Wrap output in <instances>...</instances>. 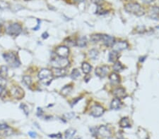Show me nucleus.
<instances>
[{"label": "nucleus", "mask_w": 159, "mask_h": 139, "mask_svg": "<svg viewBox=\"0 0 159 139\" xmlns=\"http://www.w3.org/2000/svg\"><path fill=\"white\" fill-rule=\"evenodd\" d=\"M125 9L128 13L132 14L134 15L140 16L144 15V11L142 7L138 3L130 2L125 5Z\"/></svg>", "instance_id": "nucleus-1"}, {"label": "nucleus", "mask_w": 159, "mask_h": 139, "mask_svg": "<svg viewBox=\"0 0 159 139\" xmlns=\"http://www.w3.org/2000/svg\"><path fill=\"white\" fill-rule=\"evenodd\" d=\"M3 57L6 61V62H7L11 67L17 68L20 65L21 63L19 60L18 59L17 56H16L14 53L11 52L6 53L3 55Z\"/></svg>", "instance_id": "nucleus-2"}, {"label": "nucleus", "mask_w": 159, "mask_h": 139, "mask_svg": "<svg viewBox=\"0 0 159 139\" xmlns=\"http://www.w3.org/2000/svg\"><path fill=\"white\" fill-rule=\"evenodd\" d=\"M70 65V61L67 58L58 57L57 59H52L51 61V65L53 68H65Z\"/></svg>", "instance_id": "nucleus-3"}, {"label": "nucleus", "mask_w": 159, "mask_h": 139, "mask_svg": "<svg viewBox=\"0 0 159 139\" xmlns=\"http://www.w3.org/2000/svg\"><path fill=\"white\" fill-rule=\"evenodd\" d=\"M22 27L18 23H13L11 24L7 28V34L11 36H17L21 32Z\"/></svg>", "instance_id": "nucleus-4"}, {"label": "nucleus", "mask_w": 159, "mask_h": 139, "mask_svg": "<svg viewBox=\"0 0 159 139\" xmlns=\"http://www.w3.org/2000/svg\"><path fill=\"white\" fill-rule=\"evenodd\" d=\"M104 112L105 110L101 105L96 104L94 105L93 106L91 107L90 114H91V115L93 116V117H99L101 115H103Z\"/></svg>", "instance_id": "nucleus-5"}, {"label": "nucleus", "mask_w": 159, "mask_h": 139, "mask_svg": "<svg viewBox=\"0 0 159 139\" xmlns=\"http://www.w3.org/2000/svg\"><path fill=\"white\" fill-rule=\"evenodd\" d=\"M11 96L16 99H21L24 96V91L20 86H14L11 89Z\"/></svg>", "instance_id": "nucleus-6"}, {"label": "nucleus", "mask_w": 159, "mask_h": 139, "mask_svg": "<svg viewBox=\"0 0 159 139\" xmlns=\"http://www.w3.org/2000/svg\"><path fill=\"white\" fill-rule=\"evenodd\" d=\"M56 54L58 56V57L67 58L70 54V50L66 46H60L56 49Z\"/></svg>", "instance_id": "nucleus-7"}, {"label": "nucleus", "mask_w": 159, "mask_h": 139, "mask_svg": "<svg viewBox=\"0 0 159 139\" xmlns=\"http://www.w3.org/2000/svg\"><path fill=\"white\" fill-rule=\"evenodd\" d=\"M52 76V71L48 69H42L38 73V78L42 81L50 80Z\"/></svg>", "instance_id": "nucleus-8"}, {"label": "nucleus", "mask_w": 159, "mask_h": 139, "mask_svg": "<svg viewBox=\"0 0 159 139\" xmlns=\"http://www.w3.org/2000/svg\"><path fill=\"white\" fill-rule=\"evenodd\" d=\"M129 47L128 43L127 41H117L112 46V49H113V51H115L117 52L118 51L125 50V49H127V47Z\"/></svg>", "instance_id": "nucleus-9"}, {"label": "nucleus", "mask_w": 159, "mask_h": 139, "mask_svg": "<svg viewBox=\"0 0 159 139\" xmlns=\"http://www.w3.org/2000/svg\"><path fill=\"white\" fill-rule=\"evenodd\" d=\"M101 41L106 47H112L114 44L115 43V38L113 37L106 35H102Z\"/></svg>", "instance_id": "nucleus-10"}, {"label": "nucleus", "mask_w": 159, "mask_h": 139, "mask_svg": "<svg viewBox=\"0 0 159 139\" xmlns=\"http://www.w3.org/2000/svg\"><path fill=\"white\" fill-rule=\"evenodd\" d=\"M108 70H109V68L108 66L103 65L101 66V67H98L96 68L95 70V73L99 77H105L108 73Z\"/></svg>", "instance_id": "nucleus-11"}, {"label": "nucleus", "mask_w": 159, "mask_h": 139, "mask_svg": "<svg viewBox=\"0 0 159 139\" xmlns=\"http://www.w3.org/2000/svg\"><path fill=\"white\" fill-rule=\"evenodd\" d=\"M97 132L100 136L103 137V138H109L111 136V132H110L109 128L106 127L105 126H101L98 128Z\"/></svg>", "instance_id": "nucleus-12"}, {"label": "nucleus", "mask_w": 159, "mask_h": 139, "mask_svg": "<svg viewBox=\"0 0 159 139\" xmlns=\"http://www.w3.org/2000/svg\"><path fill=\"white\" fill-rule=\"evenodd\" d=\"M112 93H113L114 96L119 99L125 98L127 96L126 91H125V89L122 88V87H118V88L115 89Z\"/></svg>", "instance_id": "nucleus-13"}, {"label": "nucleus", "mask_w": 159, "mask_h": 139, "mask_svg": "<svg viewBox=\"0 0 159 139\" xmlns=\"http://www.w3.org/2000/svg\"><path fill=\"white\" fill-rule=\"evenodd\" d=\"M150 18L154 20H159V7H152L148 12Z\"/></svg>", "instance_id": "nucleus-14"}, {"label": "nucleus", "mask_w": 159, "mask_h": 139, "mask_svg": "<svg viewBox=\"0 0 159 139\" xmlns=\"http://www.w3.org/2000/svg\"><path fill=\"white\" fill-rule=\"evenodd\" d=\"M122 105V101L119 98H115L112 100L110 107L112 110H120Z\"/></svg>", "instance_id": "nucleus-15"}, {"label": "nucleus", "mask_w": 159, "mask_h": 139, "mask_svg": "<svg viewBox=\"0 0 159 139\" xmlns=\"http://www.w3.org/2000/svg\"><path fill=\"white\" fill-rule=\"evenodd\" d=\"M52 72L53 76L59 77L64 76V74H66L67 71L64 70V68H63V69H62V68H54V70H52Z\"/></svg>", "instance_id": "nucleus-16"}, {"label": "nucleus", "mask_w": 159, "mask_h": 139, "mask_svg": "<svg viewBox=\"0 0 159 139\" xmlns=\"http://www.w3.org/2000/svg\"><path fill=\"white\" fill-rule=\"evenodd\" d=\"M87 43H88L87 38L85 36H83V37H79V38L77 39L76 41V46L82 48V47H84L86 46Z\"/></svg>", "instance_id": "nucleus-17"}, {"label": "nucleus", "mask_w": 159, "mask_h": 139, "mask_svg": "<svg viewBox=\"0 0 159 139\" xmlns=\"http://www.w3.org/2000/svg\"><path fill=\"white\" fill-rule=\"evenodd\" d=\"M119 58L118 52H117L115 51H110L109 53V61L111 63H115L118 61Z\"/></svg>", "instance_id": "nucleus-18"}, {"label": "nucleus", "mask_w": 159, "mask_h": 139, "mask_svg": "<svg viewBox=\"0 0 159 139\" xmlns=\"http://www.w3.org/2000/svg\"><path fill=\"white\" fill-rule=\"evenodd\" d=\"M109 80L112 84H118V83L120 82V77L118 76V74L117 73H112L109 77Z\"/></svg>", "instance_id": "nucleus-19"}, {"label": "nucleus", "mask_w": 159, "mask_h": 139, "mask_svg": "<svg viewBox=\"0 0 159 139\" xmlns=\"http://www.w3.org/2000/svg\"><path fill=\"white\" fill-rule=\"evenodd\" d=\"M120 126L122 128H129L131 126L129 119L127 117H124L120 120Z\"/></svg>", "instance_id": "nucleus-20"}, {"label": "nucleus", "mask_w": 159, "mask_h": 139, "mask_svg": "<svg viewBox=\"0 0 159 139\" xmlns=\"http://www.w3.org/2000/svg\"><path fill=\"white\" fill-rule=\"evenodd\" d=\"M112 68H113V70L115 72H120L124 69V66L122 65V64L120 62L117 61L115 63L114 65L112 66Z\"/></svg>", "instance_id": "nucleus-21"}, {"label": "nucleus", "mask_w": 159, "mask_h": 139, "mask_svg": "<svg viewBox=\"0 0 159 139\" xmlns=\"http://www.w3.org/2000/svg\"><path fill=\"white\" fill-rule=\"evenodd\" d=\"M81 69H82V71L83 72V73L89 74V72L91 71L92 67L90 65V64L84 62V63H83L82 65H81Z\"/></svg>", "instance_id": "nucleus-22"}, {"label": "nucleus", "mask_w": 159, "mask_h": 139, "mask_svg": "<svg viewBox=\"0 0 159 139\" xmlns=\"http://www.w3.org/2000/svg\"><path fill=\"white\" fill-rule=\"evenodd\" d=\"M8 75V68L5 65L0 67V77L6 78Z\"/></svg>", "instance_id": "nucleus-23"}, {"label": "nucleus", "mask_w": 159, "mask_h": 139, "mask_svg": "<svg viewBox=\"0 0 159 139\" xmlns=\"http://www.w3.org/2000/svg\"><path fill=\"white\" fill-rule=\"evenodd\" d=\"M75 134H76V131L72 128H70L65 133V139H72Z\"/></svg>", "instance_id": "nucleus-24"}, {"label": "nucleus", "mask_w": 159, "mask_h": 139, "mask_svg": "<svg viewBox=\"0 0 159 139\" xmlns=\"http://www.w3.org/2000/svg\"><path fill=\"white\" fill-rule=\"evenodd\" d=\"M72 90V86H65L64 87L63 89H62L61 92H62V94L64 95V96H67L71 93V91Z\"/></svg>", "instance_id": "nucleus-25"}, {"label": "nucleus", "mask_w": 159, "mask_h": 139, "mask_svg": "<svg viewBox=\"0 0 159 139\" xmlns=\"http://www.w3.org/2000/svg\"><path fill=\"white\" fill-rule=\"evenodd\" d=\"M89 56L93 60H96L98 59L99 56V53L96 49H91L89 52Z\"/></svg>", "instance_id": "nucleus-26"}, {"label": "nucleus", "mask_w": 159, "mask_h": 139, "mask_svg": "<svg viewBox=\"0 0 159 139\" xmlns=\"http://www.w3.org/2000/svg\"><path fill=\"white\" fill-rule=\"evenodd\" d=\"M23 82H24V83L26 86H30L31 84H32V79H31L30 76L24 75L23 77Z\"/></svg>", "instance_id": "nucleus-27"}, {"label": "nucleus", "mask_w": 159, "mask_h": 139, "mask_svg": "<svg viewBox=\"0 0 159 139\" xmlns=\"http://www.w3.org/2000/svg\"><path fill=\"white\" fill-rule=\"evenodd\" d=\"M102 35L101 34H95L91 36V40L93 42H98V41H101Z\"/></svg>", "instance_id": "nucleus-28"}, {"label": "nucleus", "mask_w": 159, "mask_h": 139, "mask_svg": "<svg viewBox=\"0 0 159 139\" xmlns=\"http://www.w3.org/2000/svg\"><path fill=\"white\" fill-rule=\"evenodd\" d=\"M80 72L79 71V70L77 69H74L72 70V74H71V77H72L73 80H76L79 77H80Z\"/></svg>", "instance_id": "nucleus-29"}, {"label": "nucleus", "mask_w": 159, "mask_h": 139, "mask_svg": "<svg viewBox=\"0 0 159 139\" xmlns=\"http://www.w3.org/2000/svg\"><path fill=\"white\" fill-rule=\"evenodd\" d=\"M20 107L22 109V110L24 111V113H25V115H29L28 107L27 106L26 104H24V103H22V104L20 105Z\"/></svg>", "instance_id": "nucleus-30"}, {"label": "nucleus", "mask_w": 159, "mask_h": 139, "mask_svg": "<svg viewBox=\"0 0 159 139\" xmlns=\"http://www.w3.org/2000/svg\"><path fill=\"white\" fill-rule=\"evenodd\" d=\"M6 85H7V80H6V78L0 77V86L5 87V88Z\"/></svg>", "instance_id": "nucleus-31"}, {"label": "nucleus", "mask_w": 159, "mask_h": 139, "mask_svg": "<svg viewBox=\"0 0 159 139\" xmlns=\"http://www.w3.org/2000/svg\"><path fill=\"white\" fill-rule=\"evenodd\" d=\"M9 128V126H8L7 124H0V131L2 130H5L7 129V128Z\"/></svg>", "instance_id": "nucleus-32"}, {"label": "nucleus", "mask_w": 159, "mask_h": 139, "mask_svg": "<svg viewBox=\"0 0 159 139\" xmlns=\"http://www.w3.org/2000/svg\"><path fill=\"white\" fill-rule=\"evenodd\" d=\"M93 3H95L96 5H97L98 6L101 5L102 3H103V0H93Z\"/></svg>", "instance_id": "nucleus-33"}, {"label": "nucleus", "mask_w": 159, "mask_h": 139, "mask_svg": "<svg viewBox=\"0 0 159 139\" xmlns=\"http://www.w3.org/2000/svg\"><path fill=\"white\" fill-rule=\"evenodd\" d=\"M28 135L31 137V138H36L37 136V134L34 131H29Z\"/></svg>", "instance_id": "nucleus-34"}, {"label": "nucleus", "mask_w": 159, "mask_h": 139, "mask_svg": "<svg viewBox=\"0 0 159 139\" xmlns=\"http://www.w3.org/2000/svg\"><path fill=\"white\" fill-rule=\"evenodd\" d=\"M43 110H42V108H40V107H38V108H37V116H42L43 115Z\"/></svg>", "instance_id": "nucleus-35"}, {"label": "nucleus", "mask_w": 159, "mask_h": 139, "mask_svg": "<svg viewBox=\"0 0 159 139\" xmlns=\"http://www.w3.org/2000/svg\"><path fill=\"white\" fill-rule=\"evenodd\" d=\"M41 28V21H40L39 20H37V26L35 27V28H34L33 29V30H35V31H37V30H38V29Z\"/></svg>", "instance_id": "nucleus-36"}, {"label": "nucleus", "mask_w": 159, "mask_h": 139, "mask_svg": "<svg viewBox=\"0 0 159 139\" xmlns=\"http://www.w3.org/2000/svg\"><path fill=\"white\" fill-rule=\"evenodd\" d=\"M50 136L52 137V138H58L57 136H59L60 138V137L62 136V135L60 134H58L57 135H56V134H52V135H50Z\"/></svg>", "instance_id": "nucleus-37"}, {"label": "nucleus", "mask_w": 159, "mask_h": 139, "mask_svg": "<svg viewBox=\"0 0 159 139\" xmlns=\"http://www.w3.org/2000/svg\"><path fill=\"white\" fill-rule=\"evenodd\" d=\"M81 98H77L76 100H74V101H72V106H73V105H74L75 104H76V103L78 102V101L80 100Z\"/></svg>", "instance_id": "nucleus-38"}, {"label": "nucleus", "mask_w": 159, "mask_h": 139, "mask_svg": "<svg viewBox=\"0 0 159 139\" xmlns=\"http://www.w3.org/2000/svg\"><path fill=\"white\" fill-rule=\"evenodd\" d=\"M48 36H49V35H48V33L46 32H44L43 35H42V37H43V39H46L47 38Z\"/></svg>", "instance_id": "nucleus-39"}, {"label": "nucleus", "mask_w": 159, "mask_h": 139, "mask_svg": "<svg viewBox=\"0 0 159 139\" xmlns=\"http://www.w3.org/2000/svg\"><path fill=\"white\" fill-rule=\"evenodd\" d=\"M4 91H5V87H2L0 86V96L2 95V94L4 93Z\"/></svg>", "instance_id": "nucleus-40"}, {"label": "nucleus", "mask_w": 159, "mask_h": 139, "mask_svg": "<svg viewBox=\"0 0 159 139\" xmlns=\"http://www.w3.org/2000/svg\"><path fill=\"white\" fill-rule=\"evenodd\" d=\"M142 1H143L144 2L146 3V4H150V3L153 2L154 0H142Z\"/></svg>", "instance_id": "nucleus-41"}, {"label": "nucleus", "mask_w": 159, "mask_h": 139, "mask_svg": "<svg viewBox=\"0 0 159 139\" xmlns=\"http://www.w3.org/2000/svg\"><path fill=\"white\" fill-rule=\"evenodd\" d=\"M74 1L78 2H82L84 1V0H74Z\"/></svg>", "instance_id": "nucleus-42"}]
</instances>
